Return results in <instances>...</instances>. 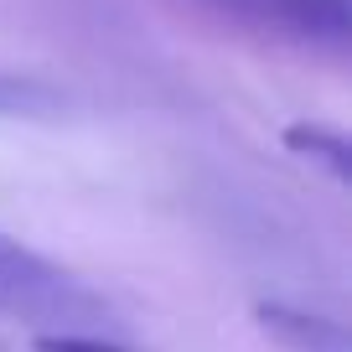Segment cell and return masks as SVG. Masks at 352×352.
Returning <instances> with one entry per match:
<instances>
[{"mask_svg": "<svg viewBox=\"0 0 352 352\" xmlns=\"http://www.w3.org/2000/svg\"><path fill=\"white\" fill-rule=\"evenodd\" d=\"M0 316L32 321L42 327V337H99V321L109 316V306L63 264L0 233Z\"/></svg>", "mask_w": 352, "mask_h": 352, "instance_id": "obj_1", "label": "cell"}, {"mask_svg": "<svg viewBox=\"0 0 352 352\" xmlns=\"http://www.w3.org/2000/svg\"><path fill=\"white\" fill-rule=\"evenodd\" d=\"M192 6H202V11L223 16L233 26H249L259 36H280V42H300V47L342 52L352 36L347 0H192Z\"/></svg>", "mask_w": 352, "mask_h": 352, "instance_id": "obj_2", "label": "cell"}, {"mask_svg": "<svg viewBox=\"0 0 352 352\" xmlns=\"http://www.w3.org/2000/svg\"><path fill=\"white\" fill-rule=\"evenodd\" d=\"M32 99H36V88L16 83V78H0V109H26Z\"/></svg>", "mask_w": 352, "mask_h": 352, "instance_id": "obj_6", "label": "cell"}, {"mask_svg": "<svg viewBox=\"0 0 352 352\" xmlns=\"http://www.w3.org/2000/svg\"><path fill=\"white\" fill-rule=\"evenodd\" d=\"M285 145H290V151H300L306 161L331 166V176H342V182H347V171H352V145H347V135L327 130V124H290V130H285Z\"/></svg>", "mask_w": 352, "mask_h": 352, "instance_id": "obj_4", "label": "cell"}, {"mask_svg": "<svg viewBox=\"0 0 352 352\" xmlns=\"http://www.w3.org/2000/svg\"><path fill=\"white\" fill-rule=\"evenodd\" d=\"M36 352H130L109 337H36Z\"/></svg>", "mask_w": 352, "mask_h": 352, "instance_id": "obj_5", "label": "cell"}, {"mask_svg": "<svg viewBox=\"0 0 352 352\" xmlns=\"http://www.w3.org/2000/svg\"><path fill=\"white\" fill-rule=\"evenodd\" d=\"M264 331H275L285 347L296 352H347V337H342L337 321H321V316H296L285 306H264Z\"/></svg>", "mask_w": 352, "mask_h": 352, "instance_id": "obj_3", "label": "cell"}]
</instances>
